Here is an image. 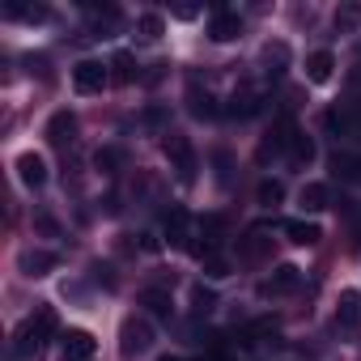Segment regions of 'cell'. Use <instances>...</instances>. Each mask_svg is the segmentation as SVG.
Masks as SVG:
<instances>
[{"mask_svg":"<svg viewBox=\"0 0 361 361\" xmlns=\"http://www.w3.org/2000/svg\"><path fill=\"white\" fill-rule=\"evenodd\" d=\"M51 331H56V314L43 306V310H35V314H26L22 323H18V331H13V344H9V357L13 361H26V357H35L47 340H51Z\"/></svg>","mask_w":361,"mask_h":361,"instance_id":"obj_1","label":"cell"},{"mask_svg":"<svg viewBox=\"0 0 361 361\" xmlns=\"http://www.w3.org/2000/svg\"><path fill=\"white\" fill-rule=\"evenodd\" d=\"M166 157H170V170H174L178 183H196L200 157H196V145L183 132H166Z\"/></svg>","mask_w":361,"mask_h":361,"instance_id":"obj_2","label":"cell"},{"mask_svg":"<svg viewBox=\"0 0 361 361\" xmlns=\"http://www.w3.org/2000/svg\"><path fill=\"white\" fill-rule=\"evenodd\" d=\"M119 344H123V353H128V357L149 353V348H153V323H149L145 314L123 319V327H119Z\"/></svg>","mask_w":361,"mask_h":361,"instance_id":"obj_3","label":"cell"},{"mask_svg":"<svg viewBox=\"0 0 361 361\" xmlns=\"http://www.w3.org/2000/svg\"><path fill=\"white\" fill-rule=\"evenodd\" d=\"M111 64H102V60H81L77 68H73V85L81 90V94H102L106 85H111Z\"/></svg>","mask_w":361,"mask_h":361,"instance_id":"obj_4","label":"cell"},{"mask_svg":"<svg viewBox=\"0 0 361 361\" xmlns=\"http://www.w3.org/2000/svg\"><path fill=\"white\" fill-rule=\"evenodd\" d=\"M327 128L340 140H361V102H340L327 111Z\"/></svg>","mask_w":361,"mask_h":361,"instance_id":"obj_5","label":"cell"},{"mask_svg":"<svg viewBox=\"0 0 361 361\" xmlns=\"http://www.w3.org/2000/svg\"><path fill=\"white\" fill-rule=\"evenodd\" d=\"M268 255H272V238H268V230H264V226H251V230L238 238V264L255 268V264H264Z\"/></svg>","mask_w":361,"mask_h":361,"instance_id":"obj_6","label":"cell"},{"mask_svg":"<svg viewBox=\"0 0 361 361\" xmlns=\"http://www.w3.org/2000/svg\"><path fill=\"white\" fill-rule=\"evenodd\" d=\"M166 243L178 247V251H196L192 247V217H188V209H170L166 213Z\"/></svg>","mask_w":361,"mask_h":361,"instance_id":"obj_7","label":"cell"},{"mask_svg":"<svg viewBox=\"0 0 361 361\" xmlns=\"http://www.w3.org/2000/svg\"><path fill=\"white\" fill-rule=\"evenodd\" d=\"M56 264H60V255H56V251H43V247H30V251L18 255V268H22L26 276H47Z\"/></svg>","mask_w":361,"mask_h":361,"instance_id":"obj_8","label":"cell"},{"mask_svg":"<svg viewBox=\"0 0 361 361\" xmlns=\"http://www.w3.org/2000/svg\"><path fill=\"white\" fill-rule=\"evenodd\" d=\"M47 140H51L56 149H68V145L77 140V119H73L68 111H56V115L47 119Z\"/></svg>","mask_w":361,"mask_h":361,"instance_id":"obj_9","label":"cell"},{"mask_svg":"<svg viewBox=\"0 0 361 361\" xmlns=\"http://www.w3.org/2000/svg\"><path fill=\"white\" fill-rule=\"evenodd\" d=\"M336 323H340L344 331H357V327H361V293H357V289H344V293H340V302H336Z\"/></svg>","mask_w":361,"mask_h":361,"instance_id":"obj_10","label":"cell"},{"mask_svg":"<svg viewBox=\"0 0 361 361\" xmlns=\"http://www.w3.org/2000/svg\"><path fill=\"white\" fill-rule=\"evenodd\" d=\"M18 174H22L26 188H43V183H47V161H43L39 153H22V157H18Z\"/></svg>","mask_w":361,"mask_h":361,"instance_id":"obj_11","label":"cell"},{"mask_svg":"<svg viewBox=\"0 0 361 361\" xmlns=\"http://www.w3.org/2000/svg\"><path fill=\"white\" fill-rule=\"evenodd\" d=\"M302 285V272L293 268V264H281L276 272H272V281L264 285V293H272V298H281V293H293Z\"/></svg>","mask_w":361,"mask_h":361,"instance_id":"obj_12","label":"cell"},{"mask_svg":"<svg viewBox=\"0 0 361 361\" xmlns=\"http://www.w3.org/2000/svg\"><path fill=\"white\" fill-rule=\"evenodd\" d=\"M94 357V336L90 331H64V361H90Z\"/></svg>","mask_w":361,"mask_h":361,"instance_id":"obj_13","label":"cell"},{"mask_svg":"<svg viewBox=\"0 0 361 361\" xmlns=\"http://www.w3.org/2000/svg\"><path fill=\"white\" fill-rule=\"evenodd\" d=\"M331 26H336V35H357L361 30V5H357V0H348V5L336 9Z\"/></svg>","mask_w":361,"mask_h":361,"instance_id":"obj_14","label":"cell"},{"mask_svg":"<svg viewBox=\"0 0 361 361\" xmlns=\"http://www.w3.org/2000/svg\"><path fill=\"white\" fill-rule=\"evenodd\" d=\"M209 35H213L217 43H230V39L243 35V18H238V13H217L213 26H209Z\"/></svg>","mask_w":361,"mask_h":361,"instance_id":"obj_15","label":"cell"},{"mask_svg":"<svg viewBox=\"0 0 361 361\" xmlns=\"http://www.w3.org/2000/svg\"><path fill=\"white\" fill-rule=\"evenodd\" d=\"M281 230H285L289 243H298V247H314V243H319V226H310V221L289 217V221H281Z\"/></svg>","mask_w":361,"mask_h":361,"instance_id":"obj_16","label":"cell"},{"mask_svg":"<svg viewBox=\"0 0 361 361\" xmlns=\"http://www.w3.org/2000/svg\"><path fill=\"white\" fill-rule=\"evenodd\" d=\"M331 170L344 178V183H357L361 188V153H336L331 157Z\"/></svg>","mask_w":361,"mask_h":361,"instance_id":"obj_17","label":"cell"},{"mask_svg":"<svg viewBox=\"0 0 361 361\" xmlns=\"http://www.w3.org/2000/svg\"><path fill=\"white\" fill-rule=\"evenodd\" d=\"M331 68H336V56H331V51H314V56H306V77H310L314 85H323V81L331 77Z\"/></svg>","mask_w":361,"mask_h":361,"instance_id":"obj_18","label":"cell"},{"mask_svg":"<svg viewBox=\"0 0 361 361\" xmlns=\"http://www.w3.org/2000/svg\"><path fill=\"white\" fill-rule=\"evenodd\" d=\"M298 200H302V209H306V213H323V209L331 204V192H327V183H306Z\"/></svg>","mask_w":361,"mask_h":361,"instance_id":"obj_19","label":"cell"},{"mask_svg":"<svg viewBox=\"0 0 361 361\" xmlns=\"http://www.w3.org/2000/svg\"><path fill=\"white\" fill-rule=\"evenodd\" d=\"M140 306H145L149 314H157V319H170V310H174L170 289H145V293H140Z\"/></svg>","mask_w":361,"mask_h":361,"instance_id":"obj_20","label":"cell"},{"mask_svg":"<svg viewBox=\"0 0 361 361\" xmlns=\"http://www.w3.org/2000/svg\"><path fill=\"white\" fill-rule=\"evenodd\" d=\"M285 157H289V166H310V157H314V145H310V136H306V132H293V140H289Z\"/></svg>","mask_w":361,"mask_h":361,"instance_id":"obj_21","label":"cell"},{"mask_svg":"<svg viewBox=\"0 0 361 361\" xmlns=\"http://www.w3.org/2000/svg\"><path fill=\"white\" fill-rule=\"evenodd\" d=\"M188 102H192V115H196V119H213V115H217L213 94H209V90H200V85H192V90H188Z\"/></svg>","mask_w":361,"mask_h":361,"instance_id":"obj_22","label":"cell"},{"mask_svg":"<svg viewBox=\"0 0 361 361\" xmlns=\"http://www.w3.org/2000/svg\"><path fill=\"white\" fill-rule=\"evenodd\" d=\"M255 200H259L264 209H276V204L285 200V188H281V178H264V183H259V192H255Z\"/></svg>","mask_w":361,"mask_h":361,"instance_id":"obj_23","label":"cell"},{"mask_svg":"<svg viewBox=\"0 0 361 361\" xmlns=\"http://www.w3.org/2000/svg\"><path fill=\"white\" fill-rule=\"evenodd\" d=\"M255 111H259V98H255V94H247V90H243V94H234V98H230V115H234V119H251Z\"/></svg>","mask_w":361,"mask_h":361,"instance_id":"obj_24","label":"cell"},{"mask_svg":"<svg viewBox=\"0 0 361 361\" xmlns=\"http://www.w3.org/2000/svg\"><path fill=\"white\" fill-rule=\"evenodd\" d=\"M264 64H268V73H285L289 47H285V43H268V47H264Z\"/></svg>","mask_w":361,"mask_h":361,"instance_id":"obj_25","label":"cell"},{"mask_svg":"<svg viewBox=\"0 0 361 361\" xmlns=\"http://www.w3.org/2000/svg\"><path fill=\"white\" fill-rule=\"evenodd\" d=\"M111 68H115V81H136V60H132L128 51H119V56L111 60Z\"/></svg>","mask_w":361,"mask_h":361,"instance_id":"obj_26","label":"cell"},{"mask_svg":"<svg viewBox=\"0 0 361 361\" xmlns=\"http://www.w3.org/2000/svg\"><path fill=\"white\" fill-rule=\"evenodd\" d=\"M136 30H140L145 43H153V39H161V18H157V13H145V18L136 22Z\"/></svg>","mask_w":361,"mask_h":361,"instance_id":"obj_27","label":"cell"},{"mask_svg":"<svg viewBox=\"0 0 361 361\" xmlns=\"http://www.w3.org/2000/svg\"><path fill=\"white\" fill-rule=\"evenodd\" d=\"M192 298H196V310H200V314H209V310H213V302H217V298H213V289H204V285H196V289H192Z\"/></svg>","mask_w":361,"mask_h":361,"instance_id":"obj_28","label":"cell"},{"mask_svg":"<svg viewBox=\"0 0 361 361\" xmlns=\"http://www.w3.org/2000/svg\"><path fill=\"white\" fill-rule=\"evenodd\" d=\"M353 81H357V85H361V64H357V73H353Z\"/></svg>","mask_w":361,"mask_h":361,"instance_id":"obj_29","label":"cell"},{"mask_svg":"<svg viewBox=\"0 0 361 361\" xmlns=\"http://www.w3.org/2000/svg\"><path fill=\"white\" fill-rule=\"evenodd\" d=\"M166 361H178V357H166Z\"/></svg>","mask_w":361,"mask_h":361,"instance_id":"obj_30","label":"cell"}]
</instances>
